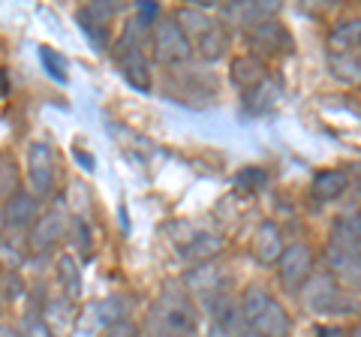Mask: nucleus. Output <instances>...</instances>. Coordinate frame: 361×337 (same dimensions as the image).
I'll return each mask as SVG.
<instances>
[{"label":"nucleus","mask_w":361,"mask_h":337,"mask_svg":"<svg viewBox=\"0 0 361 337\" xmlns=\"http://www.w3.org/2000/svg\"><path fill=\"white\" fill-rule=\"evenodd\" d=\"M0 337H18L13 329H6V325H0Z\"/></svg>","instance_id":"obj_32"},{"label":"nucleus","mask_w":361,"mask_h":337,"mask_svg":"<svg viewBox=\"0 0 361 337\" xmlns=\"http://www.w3.org/2000/svg\"><path fill=\"white\" fill-rule=\"evenodd\" d=\"M280 253H283V232L274 220H262L253 235V256L262 265H277Z\"/></svg>","instance_id":"obj_9"},{"label":"nucleus","mask_w":361,"mask_h":337,"mask_svg":"<svg viewBox=\"0 0 361 337\" xmlns=\"http://www.w3.org/2000/svg\"><path fill=\"white\" fill-rule=\"evenodd\" d=\"M4 223H6V220H0V229H4Z\"/></svg>","instance_id":"obj_35"},{"label":"nucleus","mask_w":361,"mask_h":337,"mask_svg":"<svg viewBox=\"0 0 361 337\" xmlns=\"http://www.w3.org/2000/svg\"><path fill=\"white\" fill-rule=\"evenodd\" d=\"M331 241L343 244V247H349V250H355L361 256V214H353V217H346V220L337 223Z\"/></svg>","instance_id":"obj_22"},{"label":"nucleus","mask_w":361,"mask_h":337,"mask_svg":"<svg viewBox=\"0 0 361 337\" xmlns=\"http://www.w3.org/2000/svg\"><path fill=\"white\" fill-rule=\"evenodd\" d=\"M187 286H190V292H196L199 298H205V305H211L214 298L226 295V292L220 289L223 286V274L211 262H202L199 268H193V271L187 274Z\"/></svg>","instance_id":"obj_14"},{"label":"nucleus","mask_w":361,"mask_h":337,"mask_svg":"<svg viewBox=\"0 0 361 337\" xmlns=\"http://www.w3.org/2000/svg\"><path fill=\"white\" fill-rule=\"evenodd\" d=\"M148 329L154 337H190L196 331V310L184 292H163L148 313Z\"/></svg>","instance_id":"obj_1"},{"label":"nucleus","mask_w":361,"mask_h":337,"mask_svg":"<svg viewBox=\"0 0 361 337\" xmlns=\"http://www.w3.org/2000/svg\"><path fill=\"white\" fill-rule=\"evenodd\" d=\"M247 39H250V46L262 54H289L295 49L292 33L286 30L283 21H277V18H268V21H259V25L247 27ZM262 54H259V58H262Z\"/></svg>","instance_id":"obj_6"},{"label":"nucleus","mask_w":361,"mask_h":337,"mask_svg":"<svg viewBox=\"0 0 361 337\" xmlns=\"http://www.w3.org/2000/svg\"><path fill=\"white\" fill-rule=\"evenodd\" d=\"M220 238H214V235H202V238H196L190 247H184V256H190V259H199L202 262H211V256L220 253Z\"/></svg>","instance_id":"obj_25"},{"label":"nucleus","mask_w":361,"mask_h":337,"mask_svg":"<svg viewBox=\"0 0 361 337\" xmlns=\"http://www.w3.org/2000/svg\"><path fill=\"white\" fill-rule=\"evenodd\" d=\"M307 289V305L316 310V313H337V310H346L349 307V298H346V292L334 283V280L329 274H322V277H310V283L304 286Z\"/></svg>","instance_id":"obj_7"},{"label":"nucleus","mask_w":361,"mask_h":337,"mask_svg":"<svg viewBox=\"0 0 361 337\" xmlns=\"http://www.w3.org/2000/svg\"><path fill=\"white\" fill-rule=\"evenodd\" d=\"M205 337H235L229 329H223V325H217V322H211L208 325V331H205Z\"/></svg>","instance_id":"obj_30"},{"label":"nucleus","mask_w":361,"mask_h":337,"mask_svg":"<svg viewBox=\"0 0 361 337\" xmlns=\"http://www.w3.org/2000/svg\"><path fill=\"white\" fill-rule=\"evenodd\" d=\"M229 42H232V30L226 27L223 21H214V25L193 42V51L205 63H217L220 58H226V51H229Z\"/></svg>","instance_id":"obj_12"},{"label":"nucleus","mask_w":361,"mask_h":337,"mask_svg":"<svg viewBox=\"0 0 361 337\" xmlns=\"http://www.w3.org/2000/svg\"><path fill=\"white\" fill-rule=\"evenodd\" d=\"M346 187H349L346 172H341V168H325V172H319L313 178L310 193H313L316 202H334V199H341L346 193Z\"/></svg>","instance_id":"obj_17"},{"label":"nucleus","mask_w":361,"mask_h":337,"mask_svg":"<svg viewBox=\"0 0 361 337\" xmlns=\"http://www.w3.org/2000/svg\"><path fill=\"white\" fill-rule=\"evenodd\" d=\"M329 63L334 78H341V82H361V66L355 61V54H331Z\"/></svg>","instance_id":"obj_24"},{"label":"nucleus","mask_w":361,"mask_h":337,"mask_svg":"<svg viewBox=\"0 0 361 337\" xmlns=\"http://www.w3.org/2000/svg\"><path fill=\"white\" fill-rule=\"evenodd\" d=\"M325 259H329V268H331V280L341 289H349V292H361V256L349 247L331 241L325 247Z\"/></svg>","instance_id":"obj_5"},{"label":"nucleus","mask_w":361,"mask_h":337,"mask_svg":"<svg viewBox=\"0 0 361 337\" xmlns=\"http://www.w3.org/2000/svg\"><path fill=\"white\" fill-rule=\"evenodd\" d=\"M250 325H253V331L259 337H289V331H292V319H289L286 307L274 298L268 301V307L259 313Z\"/></svg>","instance_id":"obj_13"},{"label":"nucleus","mask_w":361,"mask_h":337,"mask_svg":"<svg viewBox=\"0 0 361 337\" xmlns=\"http://www.w3.org/2000/svg\"><path fill=\"white\" fill-rule=\"evenodd\" d=\"M4 217H6L9 226H27L30 220H37V199L27 196V193H16L6 202Z\"/></svg>","instance_id":"obj_20"},{"label":"nucleus","mask_w":361,"mask_h":337,"mask_svg":"<svg viewBox=\"0 0 361 337\" xmlns=\"http://www.w3.org/2000/svg\"><path fill=\"white\" fill-rule=\"evenodd\" d=\"M30 331H33V337H51L42 319H33V322H30Z\"/></svg>","instance_id":"obj_31"},{"label":"nucleus","mask_w":361,"mask_h":337,"mask_svg":"<svg viewBox=\"0 0 361 337\" xmlns=\"http://www.w3.org/2000/svg\"><path fill=\"white\" fill-rule=\"evenodd\" d=\"M58 274H61V280H63L66 292H70V295H78V289H82V280H78V268H75V262L70 259V256H61Z\"/></svg>","instance_id":"obj_26"},{"label":"nucleus","mask_w":361,"mask_h":337,"mask_svg":"<svg viewBox=\"0 0 361 337\" xmlns=\"http://www.w3.org/2000/svg\"><path fill=\"white\" fill-rule=\"evenodd\" d=\"M111 16H115V9H111L109 4H87L82 13H78V21H82V27L90 33V37L99 39V33L109 27Z\"/></svg>","instance_id":"obj_21"},{"label":"nucleus","mask_w":361,"mask_h":337,"mask_svg":"<svg viewBox=\"0 0 361 337\" xmlns=\"http://www.w3.org/2000/svg\"><path fill=\"white\" fill-rule=\"evenodd\" d=\"M268 301H271V295H268L262 286H247L244 295H241V317H244L247 322H253L259 313L268 307Z\"/></svg>","instance_id":"obj_23"},{"label":"nucleus","mask_w":361,"mask_h":337,"mask_svg":"<svg viewBox=\"0 0 361 337\" xmlns=\"http://www.w3.org/2000/svg\"><path fill=\"white\" fill-rule=\"evenodd\" d=\"M115 61L121 66V73L127 75V82L135 87V91H151L154 78H151V63L145 58V51L139 49V42L133 39V33L127 30L121 37V42L115 46Z\"/></svg>","instance_id":"obj_4"},{"label":"nucleus","mask_w":361,"mask_h":337,"mask_svg":"<svg viewBox=\"0 0 361 337\" xmlns=\"http://www.w3.org/2000/svg\"><path fill=\"white\" fill-rule=\"evenodd\" d=\"M349 337H361V322L355 325V329H353V331H349Z\"/></svg>","instance_id":"obj_33"},{"label":"nucleus","mask_w":361,"mask_h":337,"mask_svg":"<svg viewBox=\"0 0 361 337\" xmlns=\"http://www.w3.org/2000/svg\"><path fill=\"white\" fill-rule=\"evenodd\" d=\"M175 21H178V27L184 30V37L190 39V42H196L202 33H205L211 25H214V18L208 16V13H202V9H196V6H184V9H178V13L172 16Z\"/></svg>","instance_id":"obj_19"},{"label":"nucleus","mask_w":361,"mask_h":337,"mask_svg":"<svg viewBox=\"0 0 361 337\" xmlns=\"http://www.w3.org/2000/svg\"><path fill=\"white\" fill-rule=\"evenodd\" d=\"M106 337H135V329L130 322H115V325H109Z\"/></svg>","instance_id":"obj_29"},{"label":"nucleus","mask_w":361,"mask_h":337,"mask_svg":"<svg viewBox=\"0 0 361 337\" xmlns=\"http://www.w3.org/2000/svg\"><path fill=\"white\" fill-rule=\"evenodd\" d=\"M313 250L310 244H289L283 247V253H280L277 259V277H280V286H283L289 295H298V292H304V286L310 283L313 277Z\"/></svg>","instance_id":"obj_3"},{"label":"nucleus","mask_w":361,"mask_h":337,"mask_svg":"<svg viewBox=\"0 0 361 337\" xmlns=\"http://www.w3.org/2000/svg\"><path fill=\"white\" fill-rule=\"evenodd\" d=\"M355 61H358V66H361V51H358V54H355Z\"/></svg>","instance_id":"obj_34"},{"label":"nucleus","mask_w":361,"mask_h":337,"mask_svg":"<svg viewBox=\"0 0 361 337\" xmlns=\"http://www.w3.org/2000/svg\"><path fill=\"white\" fill-rule=\"evenodd\" d=\"M241 337H253V334H241Z\"/></svg>","instance_id":"obj_36"},{"label":"nucleus","mask_w":361,"mask_h":337,"mask_svg":"<svg viewBox=\"0 0 361 337\" xmlns=\"http://www.w3.org/2000/svg\"><path fill=\"white\" fill-rule=\"evenodd\" d=\"M66 226H70L66 214L61 208H54L42 220H37V229H33V235H30V244L37 247V250H49L51 244H58L66 235Z\"/></svg>","instance_id":"obj_15"},{"label":"nucleus","mask_w":361,"mask_h":337,"mask_svg":"<svg viewBox=\"0 0 361 337\" xmlns=\"http://www.w3.org/2000/svg\"><path fill=\"white\" fill-rule=\"evenodd\" d=\"M329 46H331V54H355V51H361V16L334 25V30L329 33Z\"/></svg>","instance_id":"obj_16"},{"label":"nucleus","mask_w":361,"mask_h":337,"mask_svg":"<svg viewBox=\"0 0 361 337\" xmlns=\"http://www.w3.org/2000/svg\"><path fill=\"white\" fill-rule=\"evenodd\" d=\"M39 58H42V66L49 70V75L54 78V82H66V63L58 51H51V49H39Z\"/></svg>","instance_id":"obj_27"},{"label":"nucleus","mask_w":361,"mask_h":337,"mask_svg":"<svg viewBox=\"0 0 361 337\" xmlns=\"http://www.w3.org/2000/svg\"><path fill=\"white\" fill-rule=\"evenodd\" d=\"M280 97H283V87L274 75H265L262 82L250 91H244V111L247 115H268V111H274Z\"/></svg>","instance_id":"obj_10"},{"label":"nucleus","mask_w":361,"mask_h":337,"mask_svg":"<svg viewBox=\"0 0 361 337\" xmlns=\"http://www.w3.org/2000/svg\"><path fill=\"white\" fill-rule=\"evenodd\" d=\"M154 51H157V61L169 66V70H184L190 58H193V42L184 37L178 21L169 16L154 25Z\"/></svg>","instance_id":"obj_2"},{"label":"nucleus","mask_w":361,"mask_h":337,"mask_svg":"<svg viewBox=\"0 0 361 337\" xmlns=\"http://www.w3.org/2000/svg\"><path fill=\"white\" fill-rule=\"evenodd\" d=\"M265 181H268V175L262 168H241L238 178H235V187L244 190V193H253V190L265 187Z\"/></svg>","instance_id":"obj_28"},{"label":"nucleus","mask_w":361,"mask_h":337,"mask_svg":"<svg viewBox=\"0 0 361 337\" xmlns=\"http://www.w3.org/2000/svg\"><path fill=\"white\" fill-rule=\"evenodd\" d=\"M265 75H268V63L253 51L238 54V58H232V63H229V78H232L235 87H241V91L256 87Z\"/></svg>","instance_id":"obj_11"},{"label":"nucleus","mask_w":361,"mask_h":337,"mask_svg":"<svg viewBox=\"0 0 361 337\" xmlns=\"http://www.w3.org/2000/svg\"><path fill=\"white\" fill-rule=\"evenodd\" d=\"M27 172H30V187L37 196H49L54 190V154L45 142H33L27 154Z\"/></svg>","instance_id":"obj_8"},{"label":"nucleus","mask_w":361,"mask_h":337,"mask_svg":"<svg viewBox=\"0 0 361 337\" xmlns=\"http://www.w3.org/2000/svg\"><path fill=\"white\" fill-rule=\"evenodd\" d=\"M277 4H232L229 9H223V16L229 25H241L244 30L259 25V21L274 18Z\"/></svg>","instance_id":"obj_18"}]
</instances>
